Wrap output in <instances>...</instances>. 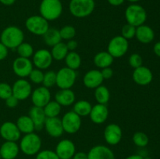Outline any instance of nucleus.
<instances>
[{"mask_svg": "<svg viewBox=\"0 0 160 159\" xmlns=\"http://www.w3.org/2000/svg\"><path fill=\"white\" fill-rule=\"evenodd\" d=\"M95 98L98 104H106L110 98V92L106 86L100 85L95 88Z\"/></svg>", "mask_w": 160, "mask_h": 159, "instance_id": "nucleus-32", "label": "nucleus"}, {"mask_svg": "<svg viewBox=\"0 0 160 159\" xmlns=\"http://www.w3.org/2000/svg\"><path fill=\"white\" fill-rule=\"evenodd\" d=\"M62 106L56 101H50L45 107L43 110L45 112L46 118H53V117H58L61 112Z\"/></svg>", "mask_w": 160, "mask_h": 159, "instance_id": "nucleus-33", "label": "nucleus"}, {"mask_svg": "<svg viewBox=\"0 0 160 159\" xmlns=\"http://www.w3.org/2000/svg\"><path fill=\"white\" fill-rule=\"evenodd\" d=\"M64 60H65L67 67L73 70H78L81 65V56L75 51H69Z\"/></svg>", "mask_w": 160, "mask_h": 159, "instance_id": "nucleus-31", "label": "nucleus"}, {"mask_svg": "<svg viewBox=\"0 0 160 159\" xmlns=\"http://www.w3.org/2000/svg\"><path fill=\"white\" fill-rule=\"evenodd\" d=\"M89 116L92 123L95 124H102L107 120L109 116V109L106 104H96L92 106Z\"/></svg>", "mask_w": 160, "mask_h": 159, "instance_id": "nucleus-20", "label": "nucleus"}, {"mask_svg": "<svg viewBox=\"0 0 160 159\" xmlns=\"http://www.w3.org/2000/svg\"><path fill=\"white\" fill-rule=\"evenodd\" d=\"M88 159H115L113 151L105 145H96L90 149Z\"/></svg>", "mask_w": 160, "mask_h": 159, "instance_id": "nucleus-19", "label": "nucleus"}, {"mask_svg": "<svg viewBox=\"0 0 160 159\" xmlns=\"http://www.w3.org/2000/svg\"><path fill=\"white\" fill-rule=\"evenodd\" d=\"M28 77L30 78V80L32 83L35 84H42L44 78V73L42 70H39V69H33L31 70V73L29 74Z\"/></svg>", "mask_w": 160, "mask_h": 159, "instance_id": "nucleus-39", "label": "nucleus"}, {"mask_svg": "<svg viewBox=\"0 0 160 159\" xmlns=\"http://www.w3.org/2000/svg\"><path fill=\"white\" fill-rule=\"evenodd\" d=\"M129 48L128 40L125 39L121 35L115 36L109 41L108 44L107 51L115 59L124 55Z\"/></svg>", "mask_w": 160, "mask_h": 159, "instance_id": "nucleus-7", "label": "nucleus"}, {"mask_svg": "<svg viewBox=\"0 0 160 159\" xmlns=\"http://www.w3.org/2000/svg\"><path fill=\"white\" fill-rule=\"evenodd\" d=\"M24 40V34L20 28L9 26L5 28L0 35V42L6 48H17Z\"/></svg>", "mask_w": 160, "mask_h": 159, "instance_id": "nucleus-1", "label": "nucleus"}, {"mask_svg": "<svg viewBox=\"0 0 160 159\" xmlns=\"http://www.w3.org/2000/svg\"><path fill=\"white\" fill-rule=\"evenodd\" d=\"M128 2H132V3H135L137 2L140 1V0H128Z\"/></svg>", "mask_w": 160, "mask_h": 159, "instance_id": "nucleus-52", "label": "nucleus"}, {"mask_svg": "<svg viewBox=\"0 0 160 159\" xmlns=\"http://www.w3.org/2000/svg\"><path fill=\"white\" fill-rule=\"evenodd\" d=\"M77 80L76 70L68 67L61 68L56 73V84L59 89H71Z\"/></svg>", "mask_w": 160, "mask_h": 159, "instance_id": "nucleus-8", "label": "nucleus"}, {"mask_svg": "<svg viewBox=\"0 0 160 159\" xmlns=\"http://www.w3.org/2000/svg\"><path fill=\"white\" fill-rule=\"evenodd\" d=\"M56 72L52 71V70H49V71L44 73L43 81H42V84H43L44 87L49 89L50 87H52L53 86L56 85Z\"/></svg>", "mask_w": 160, "mask_h": 159, "instance_id": "nucleus-36", "label": "nucleus"}, {"mask_svg": "<svg viewBox=\"0 0 160 159\" xmlns=\"http://www.w3.org/2000/svg\"><path fill=\"white\" fill-rule=\"evenodd\" d=\"M135 34L136 26L129 24V23L123 25L121 29V36L127 40H130V39L135 37Z\"/></svg>", "mask_w": 160, "mask_h": 159, "instance_id": "nucleus-38", "label": "nucleus"}, {"mask_svg": "<svg viewBox=\"0 0 160 159\" xmlns=\"http://www.w3.org/2000/svg\"><path fill=\"white\" fill-rule=\"evenodd\" d=\"M0 159H2V157H1V155H0Z\"/></svg>", "mask_w": 160, "mask_h": 159, "instance_id": "nucleus-53", "label": "nucleus"}, {"mask_svg": "<svg viewBox=\"0 0 160 159\" xmlns=\"http://www.w3.org/2000/svg\"><path fill=\"white\" fill-rule=\"evenodd\" d=\"M8 55V48L0 42V61L6 59Z\"/></svg>", "mask_w": 160, "mask_h": 159, "instance_id": "nucleus-46", "label": "nucleus"}, {"mask_svg": "<svg viewBox=\"0 0 160 159\" xmlns=\"http://www.w3.org/2000/svg\"><path fill=\"white\" fill-rule=\"evenodd\" d=\"M55 152L59 159H71L76 153V147L72 140L64 139L57 143Z\"/></svg>", "mask_w": 160, "mask_h": 159, "instance_id": "nucleus-16", "label": "nucleus"}, {"mask_svg": "<svg viewBox=\"0 0 160 159\" xmlns=\"http://www.w3.org/2000/svg\"><path fill=\"white\" fill-rule=\"evenodd\" d=\"M76 97L71 89H60L55 95V101L61 106H70L74 103Z\"/></svg>", "mask_w": 160, "mask_h": 159, "instance_id": "nucleus-25", "label": "nucleus"}, {"mask_svg": "<svg viewBox=\"0 0 160 159\" xmlns=\"http://www.w3.org/2000/svg\"><path fill=\"white\" fill-rule=\"evenodd\" d=\"M61 122L64 132L69 134L76 133L81 129V117L77 115L73 111L67 112L62 116Z\"/></svg>", "mask_w": 160, "mask_h": 159, "instance_id": "nucleus-9", "label": "nucleus"}, {"mask_svg": "<svg viewBox=\"0 0 160 159\" xmlns=\"http://www.w3.org/2000/svg\"><path fill=\"white\" fill-rule=\"evenodd\" d=\"M40 15L48 21L59 18L62 12V5L60 0H42L39 6Z\"/></svg>", "mask_w": 160, "mask_h": 159, "instance_id": "nucleus-2", "label": "nucleus"}, {"mask_svg": "<svg viewBox=\"0 0 160 159\" xmlns=\"http://www.w3.org/2000/svg\"><path fill=\"white\" fill-rule=\"evenodd\" d=\"M31 101L34 106L44 108L51 101V93L49 89L42 86L38 87L32 91L31 94Z\"/></svg>", "mask_w": 160, "mask_h": 159, "instance_id": "nucleus-15", "label": "nucleus"}, {"mask_svg": "<svg viewBox=\"0 0 160 159\" xmlns=\"http://www.w3.org/2000/svg\"><path fill=\"white\" fill-rule=\"evenodd\" d=\"M128 62H129V65L134 70V69L142 66V63H143V59H142V57L139 54L133 53L129 57Z\"/></svg>", "mask_w": 160, "mask_h": 159, "instance_id": "nucleus-40", "label": "nucleus"}, {"mask_svg": "<svg viewBox=\"0 0 160 159\" xmlns=\"http://www.w3.org/2000/svg\"><path fill=\"white\" fill-rule=\"evenodd\" d=\"M66 45H67V49H68L69 51H73L78 48V43L77 41L71 39V40L67 41V42L66 43Z\"/></svg>", "mask_w": 160, "mask_h": 159, "instance_id": "nucleus-45", "label": "nucleus"}, {"mask_svg": "<svg viewBox=\"0 0 160 159\" xmlns=\"http://www.w3.org/2000/svg\"><path fill=\"white\" fill-rule=\"evenodd\" d=\"M103 79L101 71L98 70H92L88 71L83 77V84L89 89H95L102 84Z\"/></svg>", "mask_w": 160, "mask_h": 159, "instance_id": "nucleus-21", "label": "nucleus"}, {"mask_svg": "<svg viewBox=\"0 0 160 159\" xmlns=\"http://www.w3.org/2000/svg\"><path fill=\"white\" fill-rule=\"evenodd\" d=\"M125 159H145V157L141 154H132L127 157Z\"/></svg>", "mask_w": 160, "mask_h": 159, "instance_id": "nucleus-51", "label": "nucleus"}, {"mask_svg": "<svg viewBox=\"0 0 160 159\" xmlns=\"http://www.w3.org/2000/svg\"><path fill=\"white\" fill-rule=\"evenodd\" d=\"M71 159H88V154L83 151L76 152Z\"/></svg>", "mask_w": 160, "mask_h": 159, "instance_id": "nucleus-47", "label": "nucleus"}, {"mask_svg": "<svg viewBox=\"0 0 160 159\" xmlns=\"http://www.w3.org/2000/svg\"><path fill=\"white\" fill-rule=\"evenodd\" d=\"M16 124L21 133H31V132H34V131L35 130V126L29 115L20 116L17 120Z\"/></svg>", "mask_w": 160, "mask_h": 159, "instance_id": "nucleus-26", "label": "nucleus"}, {"mask_svg": "<svg viewBox=\"0 0 160 159\" xmlns=\"http://www.w3.org/2000/svg\"><path fill=\"white\" fill-rule=\"evenodd\" d=\"M133 143L138 147H145L148 144L149 138L148 135L143 132H136L132 137Z\"/></svg>", "mask_w": 160, "mask_h": 159, "instance_id": "nucleus-35", "label": "nucleus"}, {"mask_svg": "<svg viewBox=\"0 0 160 159\" xmlns=\"http://www.w3.org/2000/svg\"><path fill=\"white\" fill-rule=\"evenodd\" d=\"M113 60L114 58L108 51H100L94 57V63L98 68L100 69L110 67Z\"/></svg>", "mask_w": 160, "mask_h": 159, "instance_id": "nucleus-27", "label": "nucleus"}, {"mask_svg": "<svg viewBox=\"0 0 160 159\" xmlns=\"http://www.w3.org/2000/svg\"><path fill=\"white\" fill-rule=\"evenodd\" d=\"M35 159H59L56 153L52 150L40 151L36 154Z\"/></svg>", "mask_w": 160, "mask_h": 159, "instance_id": "nucleus-42", "label": "nucleus"}, {"mask_svg": "<svg viewBox=\"0 0 160 159\" xmlns=\"http://www.w3.org/2000/svg\"><path fill=\"white\" fill-rule=\"evenodd\" d=\"M44 127L47 133L52 137L58 138L60 137L64 132L63 128H62V122L60 118L58 117H53V118H46Z\"/></svg>", "mask_w": 160, "mask_h": 159, "instance_id": "nucleus-18", "label": "nucleus"}, {"mask_svg": "<svg viewBox=\"0 0 160 159\" xmlns=\"http://www.w3.org/2000/svg\"><path fill=\"white\" fill-rule=\"evenodd\" d=\"M92 108V105L89 101L85 100H80L74 103L73 111L80 117H84L89 115Z\"/></svg>", "mask_w": 160, "mask_h": 159, "instance_id": "nucleus-29", "label": "nucleus"}, {"mask_svg": "<svg viewBox=\"0 0 160 159\" xmlns=\"http://www.w3.org/2000/svg\"><path fill=\"white\" fill-rule=\"evenodd\" d=\"M12 95L17 98L19 101L26 100L31 96L32 93V88L30 82L27 80L21 78L17 80L12 86Z\"/></svg>", "mask_w": 160, "mask_h": 159, "instance_id": "nucleus-10", "label": "nucleus"}, {"mask_svg": "<svg viewBox=\"0 0 160 159\" xmlns=\"http://www.w3.org/2000/svg\"><path fill=\"white\" fill-rule=\"evenodd\" d=\"M17 51L19 57L27 58V59H29L31 56H33L34 53L32 45L27 42H22L17 48Z\"/></svg>", "mask_w": 160, "mask_h": 159, "instance_id": "nucleus-34", "label": "nucleus"}, {"mask_svg": "<svg viewBox=\"0 0 160 159\" xmlns=\"http://www.w3.org/2000/svg\"><path fill=\"white\" fill-rule=\"evenodd\" d=\"M6 104L7 107L10 108H13L17 107V104L19 103V100L17 99L16 97H14L13 95H11L10 97H9L8 98H6Z\"/></svg>", "mask_w": 160, "mask_h": 159, "instance_id": "nucleus-43", "label": "nucleus"}, {"mask_svg": "<svg viewBox=\"0 0 160 159\" xmlns=\"http://www.w3.org/2000/svg\"><path fill=\"white\" fill-rule=\"evenodd\" d=\"M101 73L103 79L109 80L113 76V70H112L110 67H106V68L102 69Z\"/></svg>", "mask_w": 160, "mask_h": 159, "instance_id": "nucleus-44", "label": "nucleus"}, {"mask_svg": "<svg viewBox=\"0 0 160 159\" xmlns=\"http://www.w3.org/2000/svg\"><path fill=\"white\" fill-rule=\"evenodd\" d=\"M95 7L94 0H70V12L77 18H84L93 12Z\"/></svg>", "mask_w": 160, "mask_h": 159, "instance_id": "nucleus-5", "label": "nucleus"}, {"mask_svg": "<svg viewBox=\"0 0 160 159\" xmlns=\"http://www.w3.org/2000/svg\"><path fill=\"white\" fill-rule=\"evenodd\" d=\"M153 51L156 56L160 58V41L156 42L155 44L154 47H153Z\"/></svg>", "mask_w": 160, "mask_h": 159, "instance_id": "nucleus-49", "label": "nucleus"}, {"mask_svg": "<svg viewBox=\"0 0 160 159\" xmlns=\"http://www.w3.org/2000/svg\"><path fill=\"white\" fill-rule=\"evenodd\" d=\"M59 34H60L61 38L63 40H71L76 35V30L73 26L70 25H67L64 26L59 30Z\"/></svg>", "mask_w": 160, "mask_h": 159, "instance_id": "nucleus-37", "label": "nucleus"}, {"mask_svg": "<svg viewBox=\"0 0 160 159\" xmlns=\"http://www.w3.org/2000/svg\"><path fill=\"white\" fill-rule=\"evenodd\" d=\"M51 52L52 59L56 61H61L64 59L68 54L69 51L67 49V47L66 45V43L63 42H59V43L56 44V45L52 47Z\"/></svg>", "mask_w": 160, "mask_h": 159, "instance_id": "nucleus-30", "label": "nucleus"}, {"mask_svg": "<svg viewBox=\"0 0 160 159\" xmlns=\"http://www.w3.org/2000/svg\"><path fill=\"white\" fill-rule=\"evenodd\" d=\"M16 0H0V2L5 6H12L15 3Z\"/></svg>", "mask_w": 160, "mask_h": 159, "instance_id": "nucleus-50", "label": "nucleus"}, {"mask_svg": "<svg viewBox=\"0 0 160 159\" xmlns=\"http://www.w3.org/2000/svg\"><path fill=\"white\" fill-rule=\"evenodd\" d=\"M135 37L140 43L150 44L155 38V32L152 27L148 25H141L136 27Z\"/></svg>", "mask_w": 160, "mask_h": 159, "instance_id": "nucleus-22", "label": "nucleus"}, {"mask_svg": "<svg viewBox=\"0 0 160 159\" xmlns=\"http://www.w3.org/2000/svg\"><path fill=\"white\" fill-rule=\"evenodd\" d=\"M0 135L6 141L17 142L20 140L21 132L16 123L8 121L0 126Z\"/></svg>", "mask_w": 160, "mask_h": 159, "instance_id": "nucleus-11", "label": "nucleus"}, {"mask_svg": "<svg viewBox=\"0 0 160 159\" xmlns=\"http://www.w3.org/2000/svg\"><path fill=\"white\" fill-rule=\"evenodd\" d=\"M43 39L45 43L51 47L61 42V40H62L60 34H59V30L50 27L43 35Z\"/></svg>", "mask_w": 160, "mask_h": 159, "instance_id": "nucleus-28", "label": "nucleus"}, {"mask_svg": "<svg viewBox=\"0 0 160 159\" xmlns=\"http://www.w3.org/2000/svg\"><path fill=\"white\" fill-rule=\"evenodd\" d=\"M52 56L51 52L46 49H39L33 55V65L41 70H46L52 62Z\"/></svg>", "mask_w": 160, "mask_h": 159, "instance_id": "nucleus-14", "label": "nucleus"}, {"mask_svg": "<svg viewBox=\"0 0 160 159\" xmlns=\"http://www.w3.org/2000/svg\"><path fill=\"white\" fill-rule=\"evenodd\" d=\"M32 70V62L27 58L17 57L12 62V70L20 78H25L29 76Z\"/></svg>", "mask_w": 160, "mask_h": 159, "instance_id": "nucleus-13", "label": "nucleus"}, {"mask_svg": "<svg viewBox=\"0 0 160 159\" xmlns=\"http://www.w3.org/2000/svg\"><path fill=\"white\" fill-rule=\"evenodd\" d=\"M12 94V87L6 83H0V98L6 100Z\"/></svg>", "mask_w": 160, "mask_h": 159, "instance_id": "nucleus-41", "label": "nucleus"}, {"mask_svg": "<svg viewBox=\"0 0 160 159\" xmlns=\"http://www.w3.org/2000/svg\"><path fill=\"white\" fill-rule=\"evenodd\" d=\"M133 80L140 86L148 85L153 80V74L152 70L146 66L138 67L134 69L132 75Z\"/></svg>", "mask_w": 160, "mask_h": 159, "instance_id": "nucleus-17", "label": "nucleus"}, {"mask_svg": "<svg viewBox=\"0 0 160 159\" xmlns=\"http://www.w3.org/2000/svg\"><path fill=\"white\" fill-rule=\"evenodd\" d=\"M42 139L34 132L24 134L20 142V150L28 156L36 155L42 148Z\"/></svg>", "mask_w": 160, "mask_h": 159, "instance_id": "nucleus-3", "label": "nucleus"}, {"mask_svg": "<svg viewBox=\"0 0 160 159\" xmlns=\"http://www.w3.org/2000/svg\"><path fill=\"white\" fill-rule=\"evenodd\" d=\"M109 4L112 6H120L124 2L125 0H107Z\"/></svg>", "mask_w": 160, "mask_h": 159, "instance_id": "nucleus-48", "label": "nucleus"}, {"mask_svg": "<svg viewBox=\"0 0 160 159\" xmlns=\"http://www.w3.org/2000/svg\"><path fill=\"white\" fill-rule=\"evenodd\" d=\"M125 18L127 23L138 26L145 24L147 20V12L145 8L136 3L130 5L125 10Z\"/></svg>", "mask_w": 160, "mask_h": 159, "instance_id": "nucleus-4", "label": "nucleus"}, {"mask_svg": "<svg viewBox=\"0 0 160 159\" xmlns=\"http://www.w3.org/2000/svg\"><path fill=\"white\" fill-rule=\"evenodd\" d=\"M28 115L34 123L36 130H40L44 127V123L46 119V115L44 112L43 108L33 106L29 110Z\"/></svg>", "mask_w": 160, "mask_h": 159, "instance_id": "nucleus-24", "label": "nucleus"}, {"mask_svg": "<svg viewBox=\"0 0 160 159\" xmlns=\"http://www.w3.org/2000/svg\"><path fill=\"white\" fill-rule=\"evenodd\" d=\"M20 152V147L17 142L6 141L0 147L2 159H15Z\"/></svg>", "mask_w": 160, "mask_h": 159, "instance_id": "nucleus-23", "label": "nucleus"}, {"mask_svg": "<svg viewBox=\"0 0 160 159\" xmlns=\"http://www.w3.org/2000/svg\"><path fill=\"white\" fill-rule=\"evenodd\" d=\"M123 132L120 126L116 123L107 125L104 130V139L108 144L115 146L118 144L122 140Z\"/></svg>", "mask_w": 160, "mask_h": 159, "instance_id": "nucleus-12", "label": "nucleus"}, {"mask_svg": "<svg viewBox=\"0 0 160 159\" xmlns=\"http://www.w3.org/2000/svg\"><path fill=\"white\" fill-rule=\"evenodd\" d=\"M27 30L31 34L43 36L49 28L48 21L41 15H34L28 17L25 22Z\"/></svg>", "mask_w": 160, "mask_h": 159, "instance_id": "nucleus-6", "label": "nucleus"}]
</instances>
